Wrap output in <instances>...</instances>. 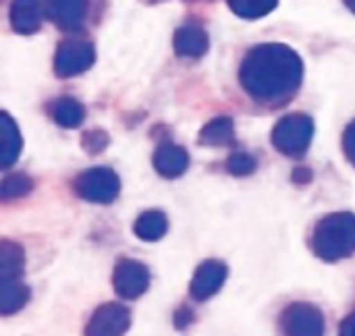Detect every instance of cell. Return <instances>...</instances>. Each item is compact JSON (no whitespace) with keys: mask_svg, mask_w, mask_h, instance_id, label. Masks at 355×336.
I'll return each instance as SVG.
<instances>
[{"mask_svg":"<svg viewBox=\"0 0 355 336\" xmlns=\"http://www.w3.org/2000/svg\"><path fill=\"white\" fill-rule=\"evenodd\" d=\"M304 75L300 54L285 44H260L252 48L239 71L243 89L256 100H279L293 94Z\"/></svg>","mask_w":355,"mask_h":336,"instance_id":"cell-1","label":"cell"},{"mask_svg":"<svg viewBox=\"0 0 355 336\" xmlns=\"http://www.w3.org/2000/svg\"><path fill=\"white\" fill-rule=\"evenodd\" d=\"M314 254L324 262H339L355 254V214L337 212L324 216L314 229Z\"/></svg>","mask_w":355,"mask_h":336,"instance_id":"cell-2","label":"cell"},{"mask_svg":"<svg viewBox=\"0 0 355 336\" xmlns=\"http://www.w3.org/2000/svg\"><path fill=\"white\" fill-rule=\"evenodd\" d=\"M314 123L306 114H289L272 129V143L285 156H304L312 143Z\"/></svg>","mask_w":355,"mask_h":336,"instance_id":"cell-3","label":"cell"},{"mask_svg":"<svg viewBox=\"0 0 355 336\" xmlns=\"http://www.w3.org/2000/svg\"><path fill=\"white\" fill-rule=\"evenodd\" d=\"M75 191L79 197L92 204H110L121 191V181L114 170L106 166H94L75 179Z\"/></svg>","mask_w":355,"mask_h":336,"instance_id":"cell-4","label":"cell"},{"mask_svg":"<svg viewBox=\"0 0 355 336\" xmlns=\"http://www.w3.org/2000/svg\"><path fill=\"white\" fill-rule=\"evenodd\" d=\"M96 60L94 44L87 39H67L56 48L54 73L58 77H75L85 73Z\"/></svg>","mask_w":355,"mask_h":336,"instance_id":"cell-5","label":"cell"},{"mask_svg":"<svg viewBox=\"0 0 355 336\" xmlns=\"http://www.w3.org/2000/svg\"><path fill=\"white\" fill-rule=\"evenodd\" d=\"M285 336H324V318L312 303H291L281 316Z\"/></svg>","mask_w":355,"mask_h":336,"instance_id":"cell-6","label":"cell"},{"mask_svg":"<svg viewBox=\"0 0 355 336\" xmlns=\"http://www.w3.org/2000/svg\"><path fill=\"white\" fill-rule=\"evenodd\" d=\"M131 326V312L121 303H104L100 306L87 328L85 336H123Z\"/></svg>","mask_w":355,"mask_h":336,"instance_id":"cell-7","label":"cell"},{"mask_svg":"<svg viewBox=\"0 0 355 336\" xmlns=\"http://www.w3.org/2000/svg\"><path fill=\"white\" fill-rule=\"evenodd\" d=\"M114 291L123 299H137L148 291L150 272L141 262L135 260H121L114 268Z\"/></svg>","mask_w":355,"mask_h":336,"instance_id":"cell-8","label":"cell"},{"mask_svg":"<svg viewBox=\"0 0 355 336\" xmlns=\"http://www.w3.org/2000/svg\"><path fill=\"white\" fill-rule=\"evenodd\" d=\"M227 281V266L218 260H206L193 274L189 293L196 301H206L220 291Z\"/></svg>","mask_w":355,"mask_h":336,"instance_id":"cell-9","label":"cell"},{"mask_svg":"<svg viewBox=\"0 0 355 336\" xmlns=\"http://www.w3.org/2000/svg\"><path fill=\"white\" fill-rule=\"evenodd\" d=\"M46 17L60 29H79L85 17V0H44Z\"/></svg>","mask_w":355,"mask_h":336,"instance_id":"cell-10","label":"cell"},{"mask_svg":"<svg viewBox=\"0 0 355 336\" xmlns=\"http://www.w3.org/2000/svg\"><path fill=\"white\" fill-rule=\"evenodd\" d=\"M44 2L40 0H12L10 2V25L21 35H31L42 27Z\"/></svg>","mask_w":355,"mask_h":336,"instance_id":"cell-11","label":"cell"},{"mask_svg":"<svg viewBox=\"0 0 355 336\" xmlns=\"http://www.w3.org/2000/svg\"><path fill=\"white\" fill-rule=\"evenodd\" d=\"M189 166V156L181 145L175 143H162L154 152V168L166 177V179H177L181 177Z\"/></svg>","mask_w":355,"mask_h":336,"instance_id":"cell-12","label":"cell"},{"mask_svg":"<svg viewBox=\"0 0 355 336\" xmlns=\"http://www.w3.org/2000/svg\"><path fill=\"white\" fill-rule=\"evenodd\" d=\"M208 46H210L208 35L198 25H183L175 33V50L181 56L198 58V56H202V54L208 52Z\"/></svg>","mask_w":355,"mask_h":336,"instance_id":"cell-13","label":"cell"},{"mask_svg":"<svg viewBox=\"0 0 355 336\" xmlns=\"http://www.w3.org/2000/svg\"><path fill=\"white\" fill-rule=\"evenodd\" d=\"M0 135H2V143H0V162H2V168H10L19 154H21V148H23V141H21V133H19V127L15 125V121L10 118L8 112H2L0 114Z\"/></svg>","mask_w":355,"mask_h":336,"instance_id":"cell-14","label":"cell"},{"mask_svg":"<svg viewBox=\"0 0 355 336\" xmlns=\"http://www.w3.org/2000/svg\"><path fill=\"white\" fill-rule=\"evenodd\" d=\"M235 139V125L229 116H220V118H212L208 125H204V129L200 131V143L202 145H212V148H220V145H229Z\"/></svg>","mask_w":355,"mask_h":336,"instance_id":"cell-15","label":"cell"},{"mask_svg":"<svg viewBox=\"0 0 355 336\" xmlns=\"http://www.w3.org/2000/svg\"><path fill=\"white\" fill-rule=\"evenodd\" d=\"M25 256L23 249L17 243L2 241L0 243V276L2 281H19L23 274Z\"/></svg>","mask_w":355,"mask_h":336,"instance_id":"cell-16","label":"cell"},{"mask_svg":"<svg viewBox=\"0 0 355 336\" xmlns=\"http://www.w3.org/2000/svg\"><path fill=\"white\" fill-rule=\"evenodd\" d=\"M52 112V118L56 121V125L60 127H67V129H75L83 123V116H85V110L83 106L73 100V98H60L52 104L50 108Z\"/></svg>","mask_w":355,"mask_h":336,"instance_id":"cell-17","label":"cell"},{"mask_svg":"<svg viewBox=\"0 0 355 336\" xmlns=\"http://www.w3.org/2000/svg\"><path fill=\"white\" fill-rule=\"evenodd\" d=\"M166 216L158 210H150L135 220V235L144 241H158L166 233Z\"/></svg>","mask_w":355,"mask_h":336,"instance_id":"cell-18","label":"cell"},{"mask_svg":"<svg viewBox=\"0 0 355 336\" xmlns=\"http://www.w3.org/2000/svg\"><path fill=\"white\" fill-rule=\"evenodd\" d=\"M29 299V289L19 281H2V293H0V312L4 316H10L19 312Z\"/></svg>","mask_w":355,"mask_h":336,"instance_id":"cell-19","label":"cell"},{"mask_svg":"<svg viewBox=\"0 0 355 336\" xmlns=\"http://www.w3.org/2000/svg\"><path fill=\"white\" fill-rule=\"evenodd\" d=\"M279 0H229V6L235 15L243 19H260L275 10Z\"/></svg>","mask_w":355,"mask_h":336,"instance_id":"cell-20","label":"cell"},{"mask_svg":"<svg viewBox=\"0 0 355 336\" xmlns=\"http://www.w3.org/2000/svg\"><path fill=\"white\" fill-rule=\"evenodd\" d=\"M33 187V181L25 175H10L2 181V200L8 202V200H15V197H21L25 193H29Z\"/></svg>","mask_w":355,"mask_h":336,"instance_id":"cell-21","label":"cell"},{"mask_svg":"<svg viewBox=\"0 0 355 336\" xmlns=\"http://www.w3.org/2000/svg\"><path fill=\"white\" fill-rule=\"evenodd\" d=\"M227 166H229V173H231V175L245 177V175L254 173V168H256V160H254L250 154L237 152V154H233V156L229 158Z\"/></svg>","mask_w":355,"mask_h":336,"instance_id":"cell-22","label":"cell"},{"mask_svg":"<svg viewBox=\"0 0 355 336\" xmlns=\"http://www.w3.org/2000/svg\"><path fill=\"white\" fill-rule=\"evenodd\" d=\"M81 143H83V148H85L89 154H98V152H102V150L106 148L108 137H106L104 131H89V133H85V137H83Z\"/></svg>","mask_w":355,"mask_h":336,"instance_id":"cell-23","label":"cell"},{"mask_svg":"<svg viewBox=\"0 0 355 336\" xmlns=\"http://www.w3.org/2000/svg\"><path fill=\"white\" fill-rule=\"evenodd\" d=\"M343 148H345V156L347 160L355 166V121L345 129V137H343Z\"/></svg>","mask_w":355,"mask_h":336,"instance_id":"cell-24","label":"cell"},{"mask_svg":"<svg viewBox=\"0 0 355 336\" xmlns=\"http://www.w3.org/2000/svg\"><path fill=\"white\" fill-rule=\"evenodd\" d=\"M339 336H355V314L347 316L341 324V330H339Z\"/></svg>","mask_w":355,"mask_h":336,"instance_id":"cell-25","label":"cell"},{"mask_svg":"<svg viewBox=\"0 0 355 336\" xmlns=\"http://www.w3.org/2000/svg\"><path fill=\"white\" fill-rule=\"evenodd\" d=\"M345 4H347V8H349L352 12H355V0H345Z\"/></svg>","mask_w":355,"mask_h":336,"instance_id":"cell-26","label":"cell"}]
</instances>
